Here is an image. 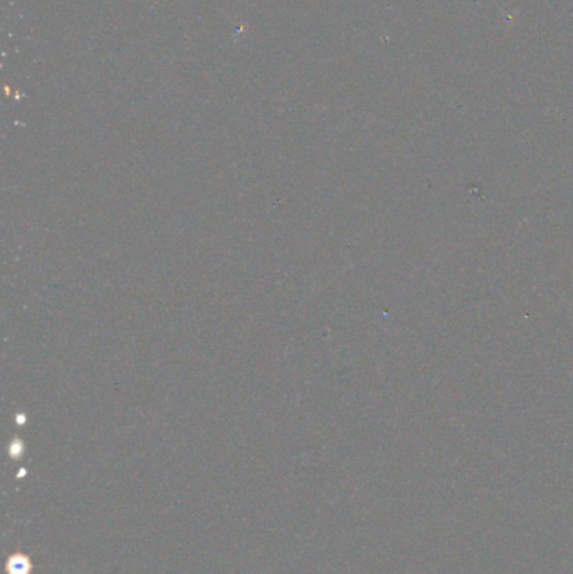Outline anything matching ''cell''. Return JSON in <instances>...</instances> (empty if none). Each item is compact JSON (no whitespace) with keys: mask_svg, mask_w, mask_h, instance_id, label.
<instances>
[{"mask_svg":"<svg viewBox=\"0 0 573 574\" xmlns=\"http://www.w3.org/2000/svg\"><path fill=\"white\" fill-rule=\"evenodd\" d=\"M6 573L7 574H31L32 573V559L24 553H14L6 561Z\"/></svg>","mask_w":573,"mask_h":574,"instance_id":"cell-1","label":"cell"},{"mask_svg":"<svg viewBox=\"0 0 573 574\" xmlns=\"http://www.w3.org/2000/svg\"><path fill=\"white\" fill-rule=\"evenodd\" d=\"M66 574H68V573H66Z\"/></svg>","mask_w":573,"mask_h":574,"instance_id":"cell-2","label":"cell"}]
</instances>
